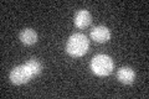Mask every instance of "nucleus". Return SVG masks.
I'll list each match as a JSON object with an SVG mask.
<instances>
[{
	"label": "nucleus",
	"mask_w": 149,
	"mask_h": 99,
	"mask_svg": "<svg viewBox=\"0 0 149 99\" xmlns=\"http://www.w3.org/2000/svg\"><path fill=\"white\" fill-rule=\"evenodd\" d=\"M32 77L34 76H32L31 71L29 69V67H27L25 63L17 66V67H15V68H13L11 72H10V81L14 84L27 83Z\"/></svg>",
	"instance_id": "obj_3"
},
{
	"label": "nucleus",
	"mask_w": 149,
	"mask_h": 99,
	"mask_svg": "<svg viewBox=\"0 0 149 99\" xmlns=\"http://www.w3.org/2000/svg\"><path fill=\"white\" fill-rule=\"evenodd\" d=\"M90 47V41L86 37L85 34H73L70 36L66 44V51L68 55L73 56V57H81L88 51Z\"/></svg>",
	"instance_id": "obj_1"
},
{
	"label": "nucleus",
	"mask_w": 149,
	"mask_h": 99,
	"mask_svg": "<svg viewBox=\"0 0 149 99\" xmlns=\"http://www.w3.org/2000/svg\"><path fill=\"white\" fill-rule=\"evenodd\" d=\"M91 37L96 42L103 44L111 39V31L106 26H96L91 30Z\"/></svg>",
	"instance_id": "obj_4"
},
{
	"label": "nucleus",
	"mask_w": 149,
	"mask_h": 99,
	"mask_svg": "<svg viewBox=\"0 0 149 99\" xmlns=\"http://www.w3.org/2000/svg\"><path fill=\"white\" fill-rule=\"evenodd\" d=\"M20 40L22 44H25L27 46L34 45L37 41V34L32 29H25L20 32Z\"/></svg>",
	"instance_id": "obj_7"
},
{
	"label": "nucleus",
	"mask_w": 149,
	"mask_h": 99,
	"mask_svg": "<svg viewBox=\"0 0 149 99\" xmlns=\"http://www.w3.org/2000/svg\"><path fill=\"white\" fill-rule=\"evenodd\" d=\"M91 21H92V15L88 10L81 9V10H78L74 14V25H76L78 29H86L91 24Z\"/></svg>",
	"instance_id": "obj_5"
},
{
	"label": "nucleus",
	"mask_w": 149,
	"mask_h": 99,
	"mask_svg": "<svg viewBox=\"0 0 149 99\" xmlns=\"http://www.w3.org/2000/svg\"><path fill=\"white\" fill-rule=\"evenodd\" d=\"M25 64L29 67V69L31 71V73H32V76H37V74H40L41 73V71H42V64H41V62L39 60H36V58H31L29 61H26Z\"/></svg>",
	"instance_id": "obj_8"
},
{
	"label": "nucleus",
	"mask_w": 149,
	"mask_h": 99,
	"mask_svg": "<svg viewBox=\"0 0 149 99\" xmlns=\"http://www.w3.org/2000/svg\"><path fill=\"white\" fill-rule=\"evenodd\" d=\"M117 79L120 83L130 84L136 79V72L130 67H120L117 71Z\"/></svg>",
	"instance_id": "obj_6"
},
{
	"label": "nucleus",
	"mask_w": 149,
	"mask_h": 99,
	"mask_svg": "<svg viewBox=\"0 0 149 99\" xmlns=\"http://www.w3.org/2000/svg\"><path fill=\"white\" fill-rule=\"evenodd\" d=\"M113 68H114L113 60L107 55H103V53L96 55L91 61L92 72L95 74H97V76H100V77L108 76L109 73H112Z\"/></svg>",
	"instance_id": "obj_2"
}]
</instances>
